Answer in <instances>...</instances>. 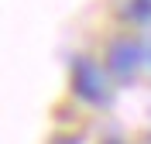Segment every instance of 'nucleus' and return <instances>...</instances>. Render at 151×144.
I'll list each match as a JSON object with an SVG mask.
<instances>
[]
</instances>
